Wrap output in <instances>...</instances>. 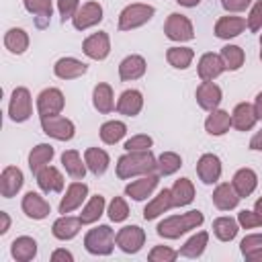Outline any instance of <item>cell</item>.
<instances>
[{
	"label": "cell",
	"instance_id": "1",
	"mask_svg": "<svg viewBox=\"0 0 262 262\" xmlns=\"http://www.w3.org/2000/svg\"><path fill=\"white\" fill-rule=\"evenodd\" d=\"M158 172V158L151 154V149L145 151H125L117 160V176L121 180H131L135 176Z\"/></svg>",
	"mask_w": 262,
	"mask_h": 262
},
{
	"label": "cell",
	"instance_id": "2",
	"mask_svg": "<svg viewBox=\"0 0 262 262\" xmlns=\"http://www.w3.org/2000/svg\"><path fill=\"white\" fill-rule=\"evenodd\" d=\"M205 221V215L199 211V209H192V211H186L182 215H172V217H166L158 223L156 231L160 237L164 239H178L180 235H184L186 231H192L196 227H201Z\"/></svg>",
	"mask_w": 262,
	"mask_h": 262
},
{
	"label": "cell",
	"instance_id": "3",
	"mask_svg": "<svg viewBox=\"0 0 262 262\" xmlns=\"http://www.w3.org/2000/svg\"><path fill=\"white\" fill-rule=\"evenodd\" d=\"M115 231L111 225H96L84 235V248L92 256H108L115 250Z\"/></svg>",
	"mask_w": 262,
	"mask_h": 262
},
{
	"label": "cell",
	"instance_id": "4",
	"mask_svg": "<svg viewBox=\"0 0 262 262\" xmlns=\"http://www.w3.org/2000/svg\"><path fill=\"white\" fill-rule=\"evenodd\" d=\"M156 14V8L151 4H143V2H133L127 4L121 14H119V31H133L143 27L145 23H149Z\"/></svg>",
	"mask_w": 262,
	"mask_h": 262
},
{
	"label": "cell",
	"instance_id": "5",
	"mask_svg": "<svg viewBox=\"0 0 262 262\" xmlns=\"http://www.w3.org/2000/svg\"><path fill=\"white\" fill-rule=\"evenodd\" d=\"M33 115V98L29 88L25 86H16L10 94V102H8V117L14 123H25L29 121Z\"/></svg>",
	"mask_w": 262,
	"mask_h": 262
},
{
	"label": "cell",
	"instance_id": "6",
	"mask_svg": "<svg viewBox=\"0 0 262 262\" xmlns=\"http://www.w3.org/2000/svg\"><path fill=\"white\" fill-rule=\"evenodd\" d=\"M41 129L47 137L57 139V141H70L76 135V125L68 117L61 115H49L41 117Z\"/></svg>",
	"mask_w": 262,
	"mask_h": 262
},
{
	"label": "cell",
	"instance_id": "7",
	"mask_svg": "<svg viewBox=\"0 0 262 262\" xmlns=\"http://www.w3.org/2000/svg\"><path fill=\"white\" fill-rule=\"evenodd\" d=\"M164 33L170 41H176V43L194 39V27H192L190 18L186 14H180V12L168 14V18L164 23Z\"/></svg>",
	"mask_w": 262,
	"mask_h": 262
},
{
	"label": "cell",
	"instance_id": "8",
	"mask_svg": "<svg viewBox=\"0 0 262 262\" xmlns=\"http://www.w3.org/2000/svg\"><path fill=\"white\" fill-rule=\"evenodd\" d=\"M115 242L121 252L125 254H137L145 244V231L139 225H125L117 231Z\"/></svg>",
	"mask_w": 262,
	"mask_h": 262
},
{
	"label": "cell",
	"instance_id": "9",
	"mask_svg": "<svg viewBox=\"0 0 262 262\" xmlns=\"http://www.w3.org/2000/svg\"><path fill=\"white\" fill-rule=\"evenodd\" d=\"M88 199V184L86 182H82V180H74V182H70L68 184V188H66V194L61 196V201H59V213L61 215H68V213H72V211H76V209H80L82 207V203Z\"/></svg>",
	"mask_w": 262,
	"mask_h": 262
},
{
	"label": "cell",
	"instance_id": "10",
	"mask_svg": "<svg viewBox=\"0 0 262 262\" xmlns=\"http://www.w3.org/2000/svg\"><path fill=\"white\" fill-rule=\"evenodd\" d=\"M82 51H84L86 57H90L94 61L106 59L108 53H111V37H108V33L98 31V33L88 35L84 39V43H82Z\"/></svg>",
	"mask_w": 262,
	"mask_h": 262
},
{
	"label": "cell",
	"instance_id": "11",
	"mask_svg": "<svg viewBox=\"0 0 262 262\" xmlns=\"http://www.w3.org/2000/svg\"><path fill=\"white\" fill-rule=\"evenodd\" d=\"M66 106L63 92L59 88H45L37 96V113L39 117H49V115H59Z\"/></svg>",
	"mask_w": 262,
	"mask_h": 262
},
{
	"label": "cell",
	"instance_id": "12",
	"mask_svg": "<svg viewBox=\"0 0 262 262\" xmlns=\"http://www.w3.org/2000/svg\"><path fill=\"white\" fill-rule=\"evenodd\" d=\"M100 20H102V6H100V2L92 0L78 8L76 16L72 18V25L76 31H86L90 27H96Z\"/></svg>",
	"mask_w": 262,
	"mask_h": 262
},
{
	"label": "cell",
	"instance_id": "13",
	"mask_svg": "<svg viewBox=\"0 0 262 262\" xmlns=\"http://www.w3.org/2000/svg\"><path fill=\"white\" fill-rule=\"evenodd\" d=\"M158 182H160V174H158V172L143 174V176L131 180V182L125 186V194H127L129 199H133V201H143V199H147V196L156 190Z\"/></svg>",
	"mask_w": 262,
	"mask_h": 262
},
{
	"label": "cell",
	"instance_id": "14",
	"mask_svg": "<svg viewBox=\"0 0 262 262\" xmlns=\"http://www.w3.org/2000/svg\"><path fill=\"white\" fill-rule=\"evenodd\" d=\"M221 160L215 154H203L196 162V176L203 184H215L221 178Z\"/></svg>",
	"mask_w": 262,
	"mask_h": 262
},
{
	"label": "cell",
	"instance_id": "15",
	"mask_svg": "<svg viewBox=\"0 0 262 262\" xmlns=\"http://www.w3.org/2000/svg\"><path fill=\"white\" fill-rule=\"evenodd\" d=\"M194 98H196V104L203 108V111H215L219 108L221 100H223V92L221 88L215 84V82H201L196 86V92H194Z\"/></svg>",
	"mask_w": 262,
	"mask_h": 262
},
{
	"label": "cell",
	"instance_id": "16",
	"mask_svg": "<svg viewBox=\"0 0 262 262\" xmlns=\"http://www.w3.org/2000/svg\"><path fill=\"white\" fill-rule=\"evenodd\" d=\"M196 72H199V78L203 82H213L215 78H219L225 72V66L221 61V55L219 53H213V51L203 53L201 59H199V63H196Z\"/></svg>",
	"mask_w": 262,
	"mask_h": 262
},
{
	"label": "cell",
	"instance_id": "17",
	"mask_svg": "<svg viewBox=\"0 0 262 262\" xmlns=\"http://www.w3.org/2000/svg\"><path fill=\"white\" fill-rule=\"evenodd\" d=\"M20 209H23V213H25L29 219H35V221H41V219H45V217L51 213V205H49L39 192H33V190H29V192L23 196Z\"/></svg>",
	"mask_w": 262,
	"mask_h": 262
},
{
	"label": "cell",
	"instance_id": "18",
	"mask_svg": "<svg viewBox=\"0 0 262 262\" xmlns=\"http://www.w3.org/2000/svg\"><path fill=\"white\" fill-rule=\"evenodd\" d=\"M25 184V176H23V170L16 168V166H6L0 174V194L4 199H12L18 194V190L23 188Z\"/></svg>",
	"mask_w": 262,
	"mask_h": 262
},
{
	"label": "cell",
	"instance_id": "19",
	"mask_svg": "<svg viewBox=\"0 0 262 262\" xmlns=\"http://www.w3.org/2000/svg\"><path fill=\"white\" fill-rule=\"evenodd\" d=\"M86 72H88V63L76 57H59L53 63V74L59 80H76V78H82Z\"/></svg>",
	"mask_w": 262,
	"mask_h": 262
},
{
	"label": "cell",
	"instance_id": "20",
	"mask_svg": "<svg viewBox=\"0 0 262 262\" xmlns=\"http://www.w3.org/2000/svg\"><path fill=\"white\" fill-rule=\"evenodd\" d=\"M82 229V221L80 217H72V215H61L53 221L51 225V233L55 239L59 242H68V239H74Z\"/></svg>",
	"mask_w": 262,
	"mask_h": 262
},
{
	"label": "cell",
	"instance_id": "21",
	"mask_svg": "<svg viewBox=\"0 0 262 262\" xmlns=\"http://www.w3.org/2000/svg\"><path fill=\"white\" fill-rule=\"evenodd\" d=\"M246 27H248V25H246V18L225 14V16H221V18H217V23H215V37H217V39H225V41L235 39L237 35L244 33Z\"/></svg>",
	"mask_w": 262,
	"mask_h": 262
},
{
	"label": "cell",
	"instance_id": "22",
	"mask_svg": "<svg viewBox=\"0 0 262 262\" xmlns=\"http://www.w3.org/2000/svg\"><path fill=\"white\" fill-rule=\"evenodd\" d=\"M174 207V199H172V190L170 188H164L160 190L143 209V219L145 221H151V219H158L160 215L168 213L170 209Z\"/></svg>",
	"mask_w": 262,
	"mask_h": 262
},
{
	"label": "cell",
	"instance_id": "23",
	"mask_svg": "<svg viewBox=\"0 0 262 262\" xmlns=\"http://www.w3.org/2000/svg\"><path fill=\"white\" fill-rule=\"evenodd\" d=\"M147 70V63H145V57L143 55H127L121 63H119V78L123 82H133V80H139Z\"/></svg>",
	"mask_w": 262,
	"mask_h": 262
},
{
	"label": "cell",
	"instance_id": "24",
	"mask_svg": "<svg viewBox=\"0 0 262 262\" xmlns=\"http://www.w3.org/2000/svg\"><path fill=\"white\" fill-rule=\"evenodd\" d=\"M143 108V94L135 88L123 90L119 100H117V113L125 115V117H137Z\"/></svg>",
	"mask_w": 262,
	"mask_h": 262
},
{
	"label": "cell",
	"instance_id": "25",
	"mask_svg": "<svg viewBox=\"0 0 262 262\" xmlns=\"http://www.w3.org/2000/svg\"><path fill=\"white\" fill-rule=\"evenodd\" d=\"M37 184H39V188L45 192V194H49V192H61L63 190V176H61V172L55 168V166H45V168H41L37 174Z\"/></svg>",
	"mask_w": 262,
	"mask_h": 262
},
{
	"label": "cell",
	"instance_id": "26",
	"mask_svg": "<svg viewBox=\"0 0 262 262\" xmlns=\"http://www.w3.org/2000/svg\"><path fill=\"white\" fill-rule=\"evenodd\" d=\"M258 123L254 104L250 102H239L235 104V108L231 111V127H235L237 131H250L254 129V125Z\"/></svg>",
	"mask_w": 262,
	"mask_h": 262
},
{
	"label": "cell",
	"instance_id": "27",
	"mask_svg": "<svg viewBox=\"0 0 262 262\" xmlns=\"http://www.w3.org/2000/svg\"><path fill=\"white\" fill-rule=\"evenodd\" d=\"M211 199H213V205H215L219 211H231V209L237 207V203H239L242 196L235 192L233 184H229V182H221V184L215 186Z\"/></svg>",
	"mask_w": 262,
	"mask_h": 262
},
{
	"label": "cell",
	"instance_id": "28",
	"mask_svg": "<svg viewBox=\"0 0 262 262\" xmlns=\"http://www.w3.org/2000/svg\"><path fill=\"white\" fill-rule=\"evenodd\" d=\"M231 127V115L223 108H215L209 113V117L205 119V131L213 137H221L229 131Z\"/></svg>",
	"mask_w": 262,
	"mask_h": 262
},
{
	"label": "cell",
	"instance_id": "29",
	"mask_svg": "<svg viewBox=\"0 0 262 262\" xmlns=\"http://www.w3.org/2000/svg\"><path fill=\"white\" fill-rule=\"evenodd\" d=\"M231 184H233L235 192H237L242 199H246V196H250V194L256 190V186H258V176H256V172H254L252 168H239V170L233 174Z\"/></svg>",
	"mask_w": 262,
	"mask_h": 262
},
{
	"label": "cell",
	"instance_id": "30",
	"mask_svg": "<svg viewBox=\"0 0 262 262\" xmlns=\"http://www.w3.org/2000/svg\"><path fill=\"white\" fill-rule=\"evenodd\" d=\"M92 104L98 113L102 115H108L113 108H115V94H113V88L111 84L106 82H98L92 90Z\"/></svg>",
	"mask_w": 262,
	"mask_h": 262
},
{
	"label": "cell",
	"instance_id": "31",
	"mask_svg": "<svg viewBox=\"0 0 262 262\" xmlns=\"http://www.w3.org/2000/svg\"><path fill=\"white\" fill-rule=\"evenodd\" d=\"M61 166H63L66 174L72 176L74 180H84L86 170H88L86 162L82 160V156H80L76 149H66V151L61 154Z\"/></svg>",
	"mask_w": 262,
	"mask_h": 262
},
{
	"label": "cell",
	"instance_id": "32",
	"mask_svg": "<svg viewBox=\"0 0 262 262\" xmlns=\"http://www.w3.org/2000/svg\"><path fill=\"white\" fill-rule=\"evenodd\" d=\"M29 43H31L29 33L25 29H20V27H12V29H8L4 33V47L14 55L25 53L29 49Z\"/></svg>",
	"mask_w": 262,
	"mask_h": 262
},
{
	"label": "cell",
	"instance_id": "33",
	"mask_svg": "<svg viewBox=\"0 0 262 262\" xmlns=\"http://www.w3.org/2000/svg\"><path fill=\"white\" fill-rule=\"evenodd\" d=\"M10 254L16 262H29L37 256V242L29 235H20L16 239H12L10 244Z\"/></svg>",
	"mask_w": 262,
	"mask_h": 262
},
{
	"label": "cell",
	"instance_id": "34",
	"mask_svg": "<svg viewBox=\"0 0 262 262\" xmlns=\"http://www.w3.org/2000/svg\"><path fill=\"white\" fill-rule=\"evenodd\" d=\"M53 156H55L53 145H49V143H39V145H35V147L29 151V168H31V172L37 174L41 168L49 166L51 160H53Z\"/></svg>",
	"mask_w": 262,
	"mask_h": 262
},
{
	"label": "cell",
	"instance_id": "35",
	"mask_svg": "<svg viewBox=\"0 0 262 262\" xmlns=\"http://www.w3.org/2000/svg\"><path fill=\"white\" fill-rule=\"evenodd\" d=\"M84 162H86L88 170H90L94 176H102V174L106 172L108 164H111V158H108V154H106L104 149H100V147H88V149L84 151Z\"/></svg>",
	"mask_w": 262,
	"mask_h": 262
},
{
	"label": "cell",
	"instance_id": "36",
	"mask_svg": "<svg viewBox=\"0 0 262 262\" xmlns=\"http://www.w3.org/2000/svg\"><path fill=\"white\" fill-rule=\"evenodd\" d=\"M104 207H106V203H104V196H102V194H94V196H90V199L86 201V205L82 207V213L78 215L80 221H82V225L96 223V221L102 217Z\"/></svg>",
	"mask_w": 262,
	"mask_h": 262
},
{
	"label": "cell",
	"instance_id": "37",
	"mask_svg": "<svg viewBox=\"0 0 262 262\" xmlns=\"http://www.w3.org/2000/svg\"><path fill=\"white\" fill-rule=\"evenodd\" d=\"M211 229H213V233H215V237L219 242H231L239 231V223H237V219L223 215V217H217L213 221Z\"/></svg>",
	"mask_w": 262,
	"mask_h": 262
},
{
	"label": "cell",
	"instance_id": "38",
	"mask_svg": "<svg viewBox=\"0 0 262 262\" xmlns=\"http://www.w3.org/2000/svg\"><path fill=\"white\" fill-rule=\"evenodd\" d=\"M207 244H209V233L207 231H196L194 235H190L184 242V246L178 250V254L184 256V258H199L207 250Z\"/></svg>",
	"mask_w": 262,
	"mask_h": 262
},
{
	"label": "cell",
	"instance_id": "39",
	"mask_svg": "<svg viewBox=\"0 0 262 262\" xmlns=\"http://www.w3.org/2000/svg\"><path fill=\"white\" fill-rule=\"evenodd\" d=\"M172 199H174V207H186L194 201V186L188 178H178L172 184Z\"/></svg>",
	"mask_w": 262,
	"mask_h": 262
},
{
	"label": "cell",
	"instance_id": "40",
	"mask_svg": "<svg viewBox=\"0 0 262 262\" xmlns=\"http://www.w3.org/2000/svg\"><path fill=\"white\" fill-rule=\"evenodd\" d=\"M192 59H194V51L190 47L176 45V47H168L166 51V61L176 70H186L192 63Z\"/></svg>",
	"mask_w": 262,
	"mask_h": 262
},
{
	"label": "cell",
	"instance_id": "41",
	"mask_svg": "<svg viewBox=\"0 0 262 262\" xmlns=\"http://www.w3.org/2000/svg\"><path fill=\"white\" fill-rule=\"evenodd\" d=\"M25 10L35 14L39 20V27H45V23H49L51 14H53V0H23Z\"/></svg>",
	"mask_w": 262,
	"mask_h": 262
},
{
	"label": "cell",
	"instance_id": "42",
	"mask_svg": "<svg viewBox=\"0 0 262 262\" xmlns=\"http://www.w3.org/2000/svg\"><path fill=\"white\" fill-rule=\"evenodd\" d=\"M219 55H221V61H223L225 70H229V72L239 70V68L244 66V61H246V53H244V49H242L239 45H231V43L225 45V47H221Z\"/></svg>",
	"mask_w": 262,
	"mask_h": 262
},
{
	"label": "cell",
	"instance_id": "43",
	"mask_svg": "<svg viewBox=\"0 0 262 262\" xmlns=\"http://www.w3.org/2000/svg\"><path fill=\"white\" fill-rule=\"evenodd\" d=\"M127 135V125L123 121H106L100 125V139L106 145L119 143Z\"/></svg>",
	"mask_w": 262,
	"mask_h": 262
},
{
	"label": "cell",
	"instance_id": "44",
	"mask_svg": "<svg viewBox=\"0 0 262 262\" xmlns=\"http://www.w3.org/2000/svg\"><path fill=\"white\" fill-rule=\"evenodd\" d=\"M182 166V158L176 151H162L158 156V174L160 176H170L178 172Z\"/></svg>",
	"mask_w": 262,
	"mask_h": 262
},
{
	"label": "cell",
	"instance_id": "45",
	"mask_svg": "<svg viewBox=\"0 0 262 262\" xmlns=\"http://www.w3.org/2000/svg\"><path fill=\"white\" fill-rule=\"evenodd\" d=\"M106 213H108V219H111L113 223H121V221H125V219L129 217V205H127V201H125L123 196H115V199L108 203Z\"/></svg>",
	"mask_w": 262,
	"mask_h": 262
},
{
	"label": "cell",
	"instance_id": "46",
	"mask_svg": "<svg viewBox=\"0 0 262 262\" xmlns=\"http://www.w3.org/2000/svg\"><path fill=\"white\" fill-rule=\"evenodd\" d=\"M178 250H172L170 246H154L147 254L149 262H174L178 258Z\"/></svg>",
	"mask_w": 262,
	"mask_h": 262
},
{
	"label": "cell",
	"instance_id": "47",
	"mask_svg": "<svg viewBox=\"0 0 262 262\" xmlns=\"http://www.w3.org/2000/svg\"><path fill=\"white\" fill-rule=\"evenodd\" d=\"M151 145H154V139L149 135H145V133L133 135L123 143L125 151H145V149H151Z\"/></svg>",
	"mask_w": 262,
	"mask_h": 262
},
{
	"label": "cell",
	"instance_id": "48",
	"mask_svg": "<svg viewBox=\"0 0 262 262\" xmlns=\"http://www.w3.org/2000/svg\"><path fill=\"white\" fill-rule=\"evenodd\" d=\"M246 25L252 33H258L262 29V0H256L250 8V14L246 18Z\"/></svg>",
	"mask_w": 262,
	"mask_h": 262
},
{
	"label": "cell",
	"instance_id": "49",
	"mask_svg": "<svg viewBox=\"0 0 262 262\" xmlns=\"http://www.w3.org/2000/svg\"><path fill=\"white\" fill-rule=\"evenodd\" d=\"M237 223H239V227H244V229H254V227H262V217H260L256 211L244 209V211L237 213Z\"/></svg>",
	"mask_w": 262,
	"mask_h": 262
},
{
	"label": "cell",
	"instance_id": "50",
	"mask_svg": "<svg viewBox=\"0 0 262 262\" xmlns=\"http://www.w3.org/2000/svg\"><path fill=\"white\" fill-rule=\"evenodd\" d=\"M80 8V0H57V10L61 14V23L72 20Z\"/></svg>",
	"mask_w": 262,
	"mask_h": 262
},
{
	"label": "cell",
	"instance_id": "51",
	"mask_svg": "<svg viewBox=\"0 0 262 262\" xmlns=\"http://www.w3.org/2000/svg\"><path fill=\"white\" fill-rule=\"evenodd\" d=\"M256 248H262V233H250V235H246V237L239 242L242 254H248V252H252V250H256Z\"/></svg>",
	"mask_w": 262,
	"mask_h": 262
},
{
	"label": "cell",
	"instance_id": "52",
	"mask_svg": "<svg viewBox=\"0 0 262 262\" xmlns=\"http://www.w3.org/2000/svg\"><path fill=\"white\" fill-rule=\"evenodd\" d=\"M221 6L227 12H244L246 8L252 6V0H221Z\"/></svg>",
	"mask_w": 262,
	"mask_h": 262
},
{
	"label": "cell",
	"instance_id": "53",
	"mask_svg": "<svg viewBox=\"0 0 262 262\" xmlns=\"http://www.w3.org/2000/svg\"><path fill=\"white\" fill-rule=\"evenodd\" d=\"M59 260H63V262H74V256H72V252H68V250H55L53 254H51V262H59Z\"/></svg>",
	"mask_w": 262,
	"mask_h": 262
},
{
	"label": "cell",
	"instance_id": "54",
	"mask_svg": "<svg viewBox=\"0 0 262 262\" xmlns=\"http://www.w3.org/2000/svg\"><path fill=\"white\" fill-rule=\"evenodd\" d=\"M250 149H254V151H262V129H260L258 133L252 135V139H250Z\"/></svg>",
	"mask_w": 262,
	"mask_h": 262
},
{
	"label": "cell",
	"instance_id": "55",
	"mask_svg": "<svg viewBox=\"0 0 262 262\" xmlns=\"http://www.w3.org/2000/svg\"><path fill=\"white\" fill-rule=\"evenodd\" d=\"M8 227H10V217L6 211H0V235H4L8 231Z\"/></svg>",
	"mask_w": 262,
	"mask_h": 262
},
{
	"label": "cell",
	"instance_id": "56",
	"mask_svg": "<svg viewBox=\"0 0 262 262\" xmlns=\"http://www.w3.org/2000/svg\"><path fill=\"white\" fill-rule=\"evenodd\" d=\"M244 258H246L248 262H262V248H256V250L244 254Z\"/></svg>",
	"mask_w": 262,
	"mask_h": 262
},
{
	"label": "cell",
	"instance_id": "57",
	"mask_svg": "<svg viewBox=\"0 0 262 262\" xmlns=\"http://www.w3.org/2000/svg\"><path fill=\"white\" fill-rule=\"evenodd\" d=\"M254 111H256L258 121H262V92H258V94H256V100H254Z\"/></svg>",
	"mask_w": 262,
	"mask_h": 262
},
{
	"label": "cell",
	"instance_id": "58",
	"mask_svg": "<svg viewBox=\"0 0 262 262\" xmlns=\"http://www.w3.org/2000/svg\"><path fill=\"white\" fill-rule=\"evenodd\" d=\"M180 6H186V8H192V6H196V4H201V0H176Z\"/></svg>",
	"mask_w": 262,
	"mask_h": 262
},
{
	"label": "cell",
	"instance_id": "59",
	"mask_svg": "<svg viewBox=\"0 0 262 262\" xmlns=\"http://www.w3.org/2000/svg\"><path fill=\"white\" fill-rule=\"evenodd\" d=\"M254 211H256V213H258V215L262 217V196H260V199H258V201L254 203Z\"/></svg>",
	"mask_w": 262,
	"mask_h": 262
},
{
	"label": "cell",
	"instance_id": "60",
	"mask_svg": "<svg viewBox=\"0 0 262 262\" xmlns=\"http://www.w3.org/2000/svg\"><path fill=\"white\" fill-rule=\"evenodd\" d=\"M260 61H262V47H260Z\"/></svg>",
	"mask_w": 262,
	"mask_h": 262
},
{
	"label": "cell",
	"instance_id": "61",
	"mask_svg": "<svg viewBox=\"0 0 262 262\" xmlns=\"http://www.w3.org/2000/svg\"><path fill=\"white\" fill-rule=\"evenodd\" d=\"M260 47H262V33H260Z\"/></svg>",
	"mask_w": 262,
	"mask_h": 262
}]
</instances>
